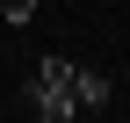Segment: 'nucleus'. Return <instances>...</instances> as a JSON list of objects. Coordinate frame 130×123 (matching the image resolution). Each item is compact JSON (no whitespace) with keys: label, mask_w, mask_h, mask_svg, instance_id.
<instances>
[{"label":"nucleus","mask_w":130,"mask_h":123,"mask_svg":"<svg viewBox=\"0 0 130 123\" xmlns=\"http://www.w3.org/2000/svg\"><path fill=\"white\" fill-rule=\"evenodd\" d=\"M36 14V0H0V22H29Z\"/></svg>","instance_id":"nucleus-3"},{"label":"nucleus","mask_w":130,"mask_h":123,"mask_svg":"<svg viewBox=\"0 0 130 123\" xmlns=\"http://www.w3.org/2000/svg\"><path fill=\"white\" fill-rule=\"evenodd\" d=\"M72 109H79V116H101V109H108V72L72 65Z\"/></svg>","instance_id":"nucleus-2"},{"label":"nucleus","mask_w":130,"mask_h":123,"mask_svg":"<svg viewBox=\"0 0 130 123\" xmlns=\"http://www.w3.org/2000/svg\"><path fill=\"white\" fill-rule=\"evenodd\" d=\"M22 109L29 116H43V123H72V58H43L36 72H29V87H22Z\"/></svg>","instance_id":"nucleus-1"}]
</instances>
